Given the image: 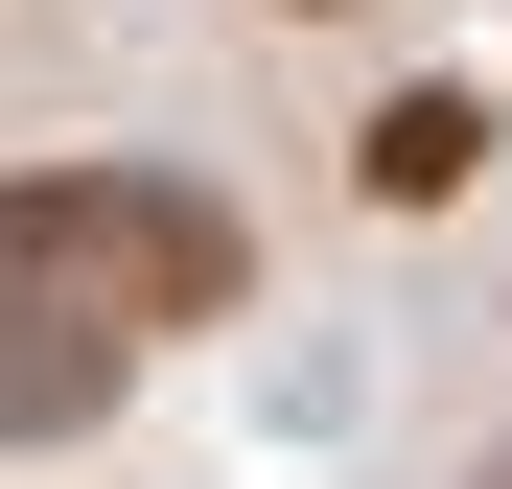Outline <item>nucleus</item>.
I'll return each instance as SVG.
<instances>
[{
    "instance_id": "obj_1",
    "label": "nucleus",
    "mask_w": 512,
    "mask_h": 489,
    "mask_svg": "<svg viewBox=\"0 0 512 489\" xmlns=\"http://www.w3.org/2000/svg\"><path fill=\"white\" fill-rule=\"evenodd\" d=\"M466 140H489L466 94H396V117H373V187H396V210H419V187H466Z\"/></svg>"
}]
</instances>
